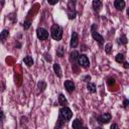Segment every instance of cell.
<instances>
[{
  "label": "cell",
  "mask_w": 129,
  "mask_h": 129,
  "mask_svg": "<svg viewBox=\"0 0 129 129\" xmlns=\"http://www.w3.org/2000/svg\"><path fill=\"white\" fill-rule=\"evenodd\" d=\"M50 35L54 40H60L62 37V28L57 24H53L50 29Z\"/></svg>",
  "instance_id": "obj_1"
},
{
  "label": "cell",
  "mask_w": 129,
  "mask_h": 129,
  "mask_svg": "<svg viewBox=\"0 0 129 129\" xmlns=\"http://www.w3.org/2000/svg\"><path fill=\"white\" fill-rule=\"evenodd\" d=\"M72 116H73V112L69 107L64 106V107H61L59 109V118L63 122H68L72 118Z\"/></svg>",
  "instance_id": "obj_2"
},
{
  "label": "cell",
  "mask_w": 129,
  "mask_h": 129,
  "mask_svg": "<svg viewBox=\"0 0 129 129\" xmlns=\"http://www.w3.org/2000/svg\"><path fill=\"white\" fill-rule=\"evenodd\" d=\"M67 13H68V17L69 19H74L77 15V11H76V1H69L68 3V10H67Z\"/></svg>",
  "instance_id": "obj_3"
},
{
  "label": "cell",
  "mask_w": 129,
  "mask_h": 129,
  "mask_svg": "<svg viewBox=\"0 0 129 129\" xmlns=\"http://www.w3.org/2000/svg\"><path fill=\"white\" fill-rule=\"evenodd\" d=\"M96 28H97L96 24H93V25H92V29H91V30H92V36H93V38H94L96 41H98V43H99L100 45H102V44L104 43V38H103L102 35H100V34L97 32Z\"/></svg>",
  "instance_id": "obj_4"
},
{
  "label": "cell",
  "mask_w": 129,
  "mask_h": 129,
  "mask_svg": "<svg viewBox=\"0 0 129 129\" xmlns=\"http://www.w3.org/2000/svg\"><path fill=\"white\" fill-rule=\"evenodd\" d=\"M77 61L82 68H88L90 66V60L86 54H79Z\"/></svg>",
  "instance_id": "obj_5"
},
{
  "label": "cell",
  "mask_w": 129,
  "mask_h": 129,
  "mask_svg": "<svg viewBox=\"0 0 129 129\" xmlns=\"http://www.w3.org/2000/svg\"><path fill=\"white\" fill-rule=\"evenodd\" d=\"M36 35H37L38 39H40V40H45V39L48 38V31H47L45 28L40 27V28H37V30H36Z\"/></svg>",
  "instance_id": "obj_6"
},
{
  "label": "cell",
  "mask_w": 129,
  "mask_h": 129,
  "mask_svg": "<svg viewBox=\"0 0 129 129\" xmlns=\"http://www.w3.org/2000/svg\"><path fill=\"white\" fill-rule=\"evenodd\" d=\"M111 118H112V116H111V114H110V113H104V114H102V115L98 116L97 120H98L100 123L106 124V123H108V122L111 120Z\"/></svg>",
  "instance_id": "obj_7"
},
{
  "label": "cell",
  "mask_w": 129,
  "mask_h": 129,
  "mask_svg": "<svg viewBox=\"0 0 129 129\" xmlns=\"http://www.w3.org/2000/svg\"><path fill=\"white\" fill-rule=\"evenodd\" d=\"M79 43V36H78V33L77 32H73L72 33V37H71V42H70V45L71 47H76Z\"/></svg>",
  "instance_id": "obj_8"
},
{
  "label": "cell",
  "mask_w": 129,
  "mask_h": 129,
  "mask_svg": "<svg viewBox=\"0 0 129 129\" xmlns=\"http://www.w3.org/2000/svg\"><path fill=\"white\" fill-rule=\"evenodd\" d=\"M64 88H66V90H67L69 93L74 92V91H75V84H74V82L71 81V80L66 81V82H64Z\"/></svg>",
  "instance_id": "obj_9"
},
{
  "label": "cell",
  "mask_w": 129,
  "mask_h": 129,
  "mask_svg": "<svg viewBox=\"0 0 129 129\" xmlns=\"http://www.w3.org/2000/svg\"><path fill=\"white\" fill-rule=\"evenodd\" d=\"M114 6L117 10H123L125 7V2L123 0H116L114 2Z\"/></svg>",
  "instance_id": "obj_10"
},
{
  "label": "cell",
  "mask_w": 129,
  "mask_h": 129,
  "mask_svg": "<svg viewBox=\"0 0 129 129\" xmlns=\"http://www.w3.org/2000/svg\"><path fill=\"white\" fill-rule=\"evenodd\" d=\"M92 4H93L94 10H96V11H99V10L102 8V5H103L102 1H100V0H94Z\"/></svg>",
  "instance_id": "obj_11"
},
{
  "label": "cell",
  "mask_w": 129,
  "mask_h": 129,
  "mask_svg": "<svg viewBox=\"0 0 129 129\" xmlns=\"http://www.w3.org/2000/svg\"><path fill=\"white\" fill-rule=\"evenodd\" d=\"M82 125H83L82 120H80V119H75V120L73 121L72 127H73V129H81Z\"/></svg>",
  "instance_id": "obj_12"
},
{
  "label": "cell",
  "mask_w": 129,
  "mask_h": 129,
  "mask_svg": "<svg viewBox=\"0 0 129 129\" xmlns=\"http://www.w3.org/2000/svg\"><path fill=\"white\" fill-rule=\"evenodd\" d=\"M23 61H24V63L27 66V67H31L32 64H33V58L30 56V55H26V56H24V58H23Z\"/></svg>",
  "instance_id": "obj_13"
},
{
  "label": "cell",
  "mask_w": 129,
  "mask_h": 129,
  "mask_svg": "<svg viewBox=\"0 0 129 129\" xmlns=\"http://www.w3.org/2000/svg\"><path fill=\"white\" fill-rule=\"evenodd\" d=\"M53 71H54L55 75H56L58 78H60V77L62 76V74H61V69H60V66H59L58 63H54V64H53Z\"/></svg>",
  "instance_id": "obj_14"
},
{
  "label": "cell",
  "mask_w": 129,
  "mask_h": 129,
  "mask_svg": "<svg viewBox=\"0 0 129 129\" xmlns=\"http://www.w3.org/2000/svg\"><path fill=\"white\" fill-rule=\"evenodd\" d=\"M8 34H9V31L8 30H6V29L2 30V32L0 33V41L1 42H4L5 39L8 37Z\"/></svg>",
  "instance_id": "obj_15"
},
{
  "label": "cell",
  "mask_w": 129,
  "mask_h": 129,
  "mask_svg": "<svg viewBox=\"0 0 129 129\" xmlns=\"http://www.w3.org/2000/svg\"><path fill=\"white\" fill-rule=\"evenodd\" d=\"M58 102H59V104H60L62 107H64V106L68 104V101H67L66 97H64L62 94H59V96H58Z\"/></svg>",
  "instance_id": "obj_16"
},
{
  "label": "cell",
  "mask_w": 129,
  "mask_h": 129,
  "mask_svg": "<svg viewBox=\"0 0 129 129\" xmlns=\"http://www.w3.org/2000/svg\"><path fill=\"white\" fill-rule=\"evenodd\" d=\"M87 89L90 93H95L96 92V85L93 84V83H88L87 85Z\"/></svg>",
  "instance_id": "obj_17"
},
{
  "label": "cell",
  "mask_w": 129,
  "mask_h": 129,
  "mask_svg": "<svg viewBox=\"0 0 129 129\" xmlns=\"http://www.w3.org/2000/svg\"><path fill=\"white\" fill-rule=\"evenodd\" d=\"M78 56H79V52H78L77 50L72 51V52H71V54H70V58H71V60H72V61L77 60V59H78Z\"/></svg>",
  "instance_id": "obj_18"
},
{
  "label": "cell",
  "mask_w": 129,
  "mask_h": 129,
  "mask_svg": "<svg viewBox=\"0 0 129 129\" xmlns=\"http://www.w3.org/2000/svg\"><path fill=\"white\" fill-rule=\"evenodd\" d=\"M115 60H116L117 62H119V63H122V62H124L125 57H124V55H123L122 53H118V54L115 56Z\"/></svg>",
  "instance_id": "obj_19"
},
{
  "label": "cell",
  "mask_w": 129,
  "mask_h": 129,
  "mask_svg": "<svg viewBox=\"0 0 129 129\" xmlns=\"http://www.w3.org/2000/svg\"><path fill=\"white\" fill-rule=\"evenodd\" d=\"M63 124H64V122L58 117V119H57V121H56V124H55V126H54V129H61V127H62Z\"/></svg>",
  "instance_id": "obj_20"
},
{
  "label": "cell",
  "mask_w": 129,
  "mask_h": 129,
  "mask_svg": "<svg viewBox=\"0 0 129 129\" xmlns=\"http://www.w3.org/2000/svg\"><path fill=\"white\" fill-rule=\"evenodd\" d=\"M37 87H38V89H39L40 91H43V90L45 89V87H46V84H45L43 81H40V82H38Z\"/></svg>",
  "instance_id": "obj_21"
},
{
  "label": "cell",
  "mask_w": 129,
  "mask_h": 129,
  "mask_svg": "<svg viewBox=\"0 0 129 129\" xmlns=\"http://www.w3.org/2000/svg\"><path fill=\"white\" fill-rule=\"evenodd\" d=\"M57 55L59 56V57H61L62 55H63V53H64V48L62 47V46H59L58 48H57Z\"/></svg>",
  "instance_id": "obj_22"
},
{
  "label": "cell",
  "mask_w": 129,
  "mask_h": 129,
  "mask_svg": "<svg viewBox=\"0 0 129 129\" xmlns=\"http://www.w3.org/2000/svg\"><path fill=\"white\" fill-rule=\"evenodd\" d=\"M111 50H112V44L111 43H107L105 45V51L107 53H111Z\"/></svg>",
  "instance_id": "obj_23"
},
{
  "label": "cell",
  "mask_w": 129,
  "mask_h": 129,
  "mask_svg": "<svg viewBox=\"0 0 129 129\" xmlns=\"http://www.w3.org/2000/svg\"><path fill=\"white\" fill-rule=\"evenodd\" d=\"M119 43H123V44H126L127 43V37L125 35H122L120 38H119Z\"/></svg>",
  "instance_id": "obj_24"
},
{
  "label": "cell",
  "mask_w": 129,
  "mask_h": 129,
  "mask_svg": "<svg viewBox=\"0 0 129 129\" xmlns=\"http://www.w3.org/2000/svg\"><path fill=\"white\" fill-rule=\"evenodd\" d=\"M30 25H31V21H30V20H26V21H24V23H23L24 29H28V28L30 27Z\"/></svg>",
  "instance_id": "obj_25"
},
{
  "label": "cell",
  "mask_w": 129,
  "mask_h": 129,
  "mask_svg": "<svg viewBox=\"0 0 129 129\" xmlns=\"http://www.w3.org/2000/svg\"><path fill=\"white\" fill-rule=\"evenodd\" d=\"M110 129H119V127H118V125H117L116 123H113V124L111 125Z\"/></svg>",
  "instance_id": "obj_26"
},
{
  "label": "cell",
  "mask_w": 129,
  "mask_h": 129,
  "mask_svg": "<svg viewBox=\"0 0 129 129\" xmlns=\"http://www.w3.org/2000/svg\"><path fill=\"white\" fill-rule=\"evenodd\" d=\"M128 104H129V100H124V103H123V107L124 108H127V106H128Z\"/></svg>",
  "instance_id": "obj_27"
},
{
  "label": "cell",
  "mask_w": 129,
  "mask_h": 129,
  "mask_svg": "<svg viewBox=\"0 0 129 129\" xmlns=\"http://www.w3.org/2000/svg\"><path fill=\"white\" fill-rule=\"evenodd\" d=\"M47 2H48V4H50V5H54V4H56L58 1H57V0H54V1H49V0H48Z\"/></svg>",
  "instance_id": "obj_28"
},
{
  "label": "cell",
  "mask_w": 129,
  "mask_h": 129,
  "mask_svg": "<svg viewBox=\"0 0 129 129\" xmlns=\"http://www.w3.org/2000/svg\"><path fill=\"white\" fill-rule=\"evenodd\" d=\"M44 56H45V59H46L47 61H50V60H51V58L49 57V56H50L49 54H47V53H45V54H44Z\"/></svg>",
  "instance_id": "obj_29"
},
{
  "label": "cell",
  "mask_w": 129,
  "mask_h": 129,
  "mask_svg": "<svg viewBox=\"0 0 129 129\" xmlns=\"http://www.w3.org/2000/svg\"><path fill=\"white\" fill-rule=\"evenodd\" d=\"M91 80V77L90 76H86L85 78H84V82H89Z\"/></svg>",
  "instance_id": "obj_30"
},
{
  "label": "cell",
  "mask_w": 129,
  "mask_h": 129,
  "mask_svg": "<svg viewBox=\"0 0 129 129\" xmlns=\"http://www.w3.org/2000/svg\"><path fill=\"white\" fill-rule=\"evenodd\" d=\"M108 84H109V85L114 84V79H109V80H108Z\"/></svg>",
  "instance_id": "obj_31"
},
{
  "label": "cell",
  "mask_w": 129,
  "mask_h": 129,
  "mask_svg": "<svg viewBox=\"0 0 129 129\" xmlns=\"http://www.w3.org/2000/svg\"><path fill=\"white\" fill-rule=\"evenodd\" d=\"M123 67H124L125 69H128V68H129V64H128V62L124 61V64H123Z\"/></svg>",
  "instance_id": "obj_32"
},
{
  "label": "cell",
  "mask_w": 129,
  "mask_h": 129,
  "mask_svg": "<svg viewBox=\"0 0 129 129\" xmlns=\"http://www.w3.org/2000/svg\"><path fill=\"white\" fill-rule=\"evenodd\" d=\"M3 117H4V114H3V112H2V111H0V120H2V119H3Z\"/></svg>",
  "instance_id": "obj_33"
},
{
  "label": "cell",
  "mask_w": 129,
  "mask_h": 129,
  "mask_svg": "<svg viewBox=\"0 0 129 129\" xmlns=\"http://www.w3.org/2000/svg\"><path fill=\"white\" fill-rule=\"evenodd\" d=\"M95 129H102V128H100V127H97V128H95Z\"/></svg>",
  "instance_id": "obj_34"
},
{
  "label": "cell",
  "mask_w": 129,
  "mask_h": 129,
  "mask_svg": "<svg viewBox=\"0 0 129 129\" xmlns=\"http://www.w3.org/2000/svg\"><path fill=\"white\" fill-rule=\"evenodd\" d=\"M83 129H88V128H83Z\"/></svg>",
  "instance_id": "obj_35"
}]
</instances>
